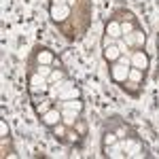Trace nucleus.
Here are the masks:
<instances>
[{
    "mask_svg": "<svg viewBox=\"0 0 159 159\" xmlns=\"http://www.w3.org/2000/svg\"><path fill=\"white\" fill-rule=\"evenodd\" d=\"M123 40H125V45H127L129 49H142V47H144V43H147V34H144V30L136 28L134 32L123 34Z\"/></svg>",
    "mask_w": 159,
    "mask_h": 159,
    "instance_id": "f257e3e1",
    "label": "nucleus"
},
{
    "mask_svg": "<svg viewBox=\"0 0 159 159\" xmlns=\"http://www.w3.org/2000/svg\"><path fill=\"white\" fill-rule=\"evenodd\" d=\"M49 87H51V83L47 76H43V74H38V72H34L30 76V91L32 93H40V96L49 93Z\"/></svg>",
    "mask_w": 159,
    "mask_h": 159,
    "instance_id": "f03ea898",
    "label": "nucleus"
},
{
    "mask_svg": "<svg viewBox=\"0 0 159 159\" xmlns=\"http://www.w3.org/2000/svg\"><path fill=\"white\" fill-rule=\"evenodd\" d=\"M60 85V93H57V100H61V102H66V100H74V98H81V89L74 85L72 81H68L66 85L61 87V81L57 83Z\"/></svg>",
    "mask_w": 159,
    "mask_h": 159,
    "instance_id": "7ed1b4c3",
    "label": "nucleus"
},
{
    "mask_svg": "<svg viewBox=\"0 0 159 159\" xmlns=\"http://www.w3.org/2000/svg\"><path fill=\"white\" fill-rule=\"evenodd\" d=\"M129 68H132V66H123V64H119V61L110 64V79H112L115 83H127Z\"/></svg>",
    "mask_w": 159,
    "mask_h": 159,
    "instance_id": "20e7f679",
    "label": "nucleus"
},
{
    "mask_svg": "<svg viewBox=\"0 0 159 159\" xmlns=\"http://www.w3.org/2000/svg\"><path fill=\"white\" fill-rule=\"evenodd\" d=\"M40 121H43V125H47V127H55L57 123H61V110L57 106H53L45 115H40Z\"/></svg>",
    "mask_w": 159,
    "mask_h": 159,
    "instance_id": "39448f33",
    "label": "nucleus"
},
{
    "mask_svg": "<svg viewBox=\"0 0 159 159\" xmlns=\"http://www.w3.org/2000/svg\"><path fill=\"white\" fill-rule=\"evenodd\" d=\"M148 64H151V60H148L147 51L136 49L134 53H132V68H140V70H144V72H147Z\"/></svg>",
    "mask_w": 159,
    "mask_h": 159,
    "instance_id": "423d86ee",
    "label": "nucleus"
},
{
    "mask_svg": "<svg viewBox=\"0 0 159 159\" xmlns=\"http://www.w3.org/2000/svg\"><path fill=\"white\" fill-rule=\"evenodd\" d=\"M121 147L125 151V157H140L142 155V147L132 138H125V140L121 138Z\"/></svg>",
    "mask_w": 159,
    "mask_h": 159,
    "instance_id": "0eeeda50",
    "label": "nucleus"
},
{
    "mask_svg": "<svg viewBox=\"0 0 159 159\" xmlns=\"http://www.w3.org/2000/svg\"><path fill=\"white\" fill-rule=\"evenodd\" d=\"M49 15H51V19H53V21H66V19H68V15H70V7H68V4H60V7L51 4Z\"/></svg>",
    "mask_w": 159,
    "mask_h": 159,
    "instance_id": "6e6552de",
    "label": "nucleus"
},
{
    "mask_svg": "<svg viewBox=\"0 0 159 159\" xmlns=\"http://www.w3.org/2000/svg\"><path fill=\"white\" fill-rule=\"evenodd\" d=\"M81 119V112L72 108H61V123H66L68 127H74V123Z\"/></svg>",
    "mask_w": 159,
    "mask_h": 159,
    "instance_id": "1a4fd4ad",
    "label": "nucleus"
},
{
    "mask_svg": "<svg viewBox=\"0 0 159 159\" xmlns=\"http://www.w3.org/2000/svg\"><path fill=\"white\" fill-rule=\"evenodd\" d=\"M104 34H108V36H112V38H123L121 21H117V19H110L108 24H106V30H104Z\"/></svg>",
    "mask_w": 159,
    "mask_h": 159,
    "instance_id": "9d476101",
    "label": "nucleus"
},
{
    "mask_svg": "<svg viewBox=\"0 0 159 159\" xmlns=\"http://www.w3.org/2000/svg\"><path fill=\"white\" fill-rule=\"evenodd\" d=\"M104 151H106V155L112 159H123L125 157V151H123L121 147V140H117L115 144H110V147H104Z\"/></svg>",
    "mask_w": 159,
    "mask_h": 159,
    "instance_id": "9b49d317",
    "label": "nucleus"
},
{
    "mask_svg": "<svg viewBox=\"0 0 159 159\" xmlns=\"http://www.w3.org/2000/svg\"><path fill=\"white\" fill-rule=\"evenodd\" d=\"M102 55H104V60L108 61V64H115V61L119 60L121 51H119V47H117V45H110V47H106V49L102 51Z\"/></svg>",
    "mask_w": 159,
    "mask_h": 159,
    "instance_id": "f8f14e48",
    "label": "nucleus"
},
{
    "mask_svg": "<svg viewBox=\"0 0 159 159\" xmlns=\"http://www.w3.org/2000/svg\"><path fill=\"white\" fill-rule=\"evenodd\" d=\"M36 61H38V64H47V66H51V64H53V53H51L49 49L43 47V49L36 53Z\"/></svg>",
    "mask_w": 159,
    "mask_h": 159,
    "instance_id": "ddd939ff",
    "label": "nucleus"
},
{
    "mask_svg": "<svg viewBox=\"0 0 159 159\" xmlns=\"http://www.w3.org/2000/svg\"><path fill=\"white\" fill-rule=\"evenodd\" d=\"M127 81H129V83H136V85H140V83L144 81V70H140V68H129V76H127Z\"/></svg>",
    "mask_w": 159,
    "mask_h": 159,
    "instance_id": "4468645a",
    "label": "nucleus"
},
{
    "mask_svg": "<svg viewBox=\"0 0 159 159\" xmlns=\"http://www.w3.org/2000/svg\"><path fill=\"white\" fill-rule=\"evenodd\" d=\"M64 79H68L66 76V72L61 70V68H53L49 74V83H60V81H64Z\"/></svg>",
    "mask_w": 159,
    "mask_h": 159,
    "instance_id": "2eb2a0df",
    "label": "nucleus"
},
{
    "mask_svg": "<svg viewBox=\"0 0 159 159\" xmlns=\"http://www.w3.org/2000/svg\"><path fill=\"white\" fill-rule=\"evenodd\" d=\"M51 102H53V100H43V102H38L36 104V112L38 115H45V112H47V110H51L53 108V106H51Z\"/></svg>",
    "mask_w": 159,
    "mask_h": 159,
    "instance_id": "dca6fc26",
    "label": "nucleus"
},
{
    "mask_svg": "<svg viewBox=\"0 0 159 159\" xmlns=\"http://www.w3.org/2000/svg\"><path fill=\"white\" fill-rule=\"evenodd\" d=\"M119 140V136L115 134V132H108V134H104V138H102V147H110V144H115Z\"/></svg>",
    "mask_w": 159,
    "mask_h": 159,
    "instance_id": "f3484780",
    "label": "nucleus"
},
{
    "mask_svg": "<svg viewBox=\"0 0 159 159\" xmlns=\"http://www.w3.org/2000/svg\"><path fill=\"white\" fill-rule=\"evenodd\" d=\"M53 132H55L57 138H64V136L68 134V125H66V123H57V125L53 127Z\"/></svg>",
    "mask_w": 159,
    "mask_h": 159,
    "instance_id": "a211bd4d",
    "label": "nucleus"
},
{
    "mask_svg": "<svg viewBox=\"0 0 159 159\" xmlns=\"http://www.w3.org/2000/svg\"><path fill=\"white\" fill-rule=\"evenodd\" d=\"M51 70H53V68H51V66H47V64H38V66H36V72L43 74V76H47V79H49Z\"/></svg>",
    "mask_w": 159,
    "mask_h": 159,
    "instance_id": "6ab92c4d",
    "label": "nucleus"
},
{
    "mask_svg": "<svg viewBox=\"0 0 159 159\" xmlns=\"http://www.w3.org/2000/svg\"><path fill=\"white\" fill-rule=\"evenodd\" d=\"M117 40H119V38H112V36H108V34H104V36H102V49H106L110 45H117Z\"/></svg>",
    "mask_w": 159,
    "mask_h": 159,
    "instance_id": "aec40b11",
    "label": "nucleus"
},
{
    "mask_svg": "<svg viewBox=\"0 0 159 159\" xmlns=\"http://www.w3.org/2000/svg\"><path fill=\"white\" fill-rule=\"evenodd\" d=\"M121 30H123V34H129V32H134V30H136L134 21H121Z\"/></svg>",
    "mask_w": 159,
    "mask_h": 159,
    "instance_id": "412c9836",
    "label": "nucleus"
},
{
    "mask_svg": "<svg viewBox=\"0 0 159 159\" xmlns=\"http://www.w3.org/2000/svg\"><path fill=\"white\" fill-rule=\"evenodd\" d=\"M117 61H119V64H123V66H132V55H127V53H121Z\"/></svg>",
    "mask_w": 159,
    "mask_h": 159,
    "instance_id": "4be33fe9",
    "label": "nucleus"
},
{
    "mask_svg": "<svg viewBox=\"0 0 159 159\" xmlns=\"http://www.w3.org/2000/svg\"><path fill=\"white\" fill-rule=\"evenodd\" d=\"M74 127H76V129H79V134H81V136H85V129H87V127H85V123L81 121V119H79V121L74 123Z\"/></svg>",
    "mask_w": 159,
    "mask_h": 159,
    "instance_id": "5701e85b",
    "label": "nucleus"
},
{
    "mask_svg": "<svg viewBox=\"0 0 159 159\" xmlns=\"http://www.w3.org/2000/svg\"><path fill=\"white\" fill-rule=\"evenodd\" d=\"M0 134H2V136L9 134V127H7V123H4V121H0Z\"/></svg>",
    "mask_w": 159,
    "mask_h": 159,
    "instance_id": "b1692460",
    "label": "nucleus"
},
{
    "mask_svg": "<svg viewBox=\"0 0 159 159\" xmlns=\"http://www.w3.org/2000/svg\"><path fill=\"white\" fill-rule=\"evenodd\" d=\"M51 4H55V7H60V4H66V0H51Z\"/></svg>",
    "mask_w": 159,
    "mask_h": 159,
    "instance_id": "393cba45",
    "label": "nucleus"
},
{
    "mask_svg": "<svg viewBox=\"0 0 159 159\" xmlns=\"http://www.w3.org/2000/svg\"><path fill=\"white\" fill-rule=\"evenodd\" d=\"M66 4H68V7H72V4H74V0H66Z\"/></svg>",
    "mask_w": 159,
    "mask_h": 159,
    "instance_id": "a878e982",
    "label": "nucleus"
},
{
    "mask_svg": "<svg viewBox=\"0 0 159 159\" xmlns=\"http://www.w3.org/2000/svg\"><path fill=\"white\" fill-rule=\"evenodd\" d=\"M157 47H159V34H157Z\"/></svg>",
    "mask_w": 159,
    "mask_h": 159,
    "instance_id": "bb28decb",
    "label": "nucleus"
},
{
    "mask_svg": "<svg viewBox=\"0 0 159 159\" xmlns=\"http://www.w3.org/2000/svg\"><path fill=\"white\" fill-rule=\"evenodd\" d=\"M157 74H159V68H157Z\"/></svg>",
    "mask_w": 159,
    "mask_h": 159,
    "instance_id": "cd10ccee",
    "label": "nucleus"
}]
</instances>
